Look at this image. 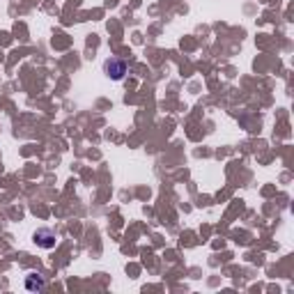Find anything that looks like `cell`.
Here are the masks:
<instances>
[{
	"instance_id": "1",
	"label": "cell",
	"mask_w": 294,
	"mask_h": 294,
	"mask_svg": "<svg viewBox=\"0 0 294 294\" xmlns=\"http://www.w3.org/2000/svg\"><path fill=\"white\" fill-rule=\"evenodd\" d=\"M104 69L113 81H119V78H124V74H127V62H124V60H117V58H110Z\"/></svg>"
},
{
	"instance_id": "2",
	"label": "cell",
	"mask_w": 294,
	"mask_h": 294,
	"mask_svg": "<svg viewBox=\"0 0 294 294\" xmlns=\"http://www.w3.org/2000/svg\"><path fill=\"white\" fill-rule=\"evenodd\" d=\"M32 239H35V243L41 246V248H53L55 246V232L51 228H39Z\"/></svg>"
},
{
	"instance_id": "3",
	"label": "cell",
	"mask_w": 294,
	"mask_h": 294,
	"mask_svg": "<svg viewBox=\"0 0 294 294\" xmlns=\"http://www.w3.org/2000/svg\"><path fill=\"white\" fill-rule=\"evenodd\" d=\"M26 287L30 289V292H39V289H44V278H41L39 274H30L26 278Z\"/></svg>"
}]
</instances>
